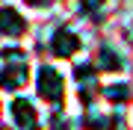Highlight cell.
Returning <instances> with one entry per match:
<instances>
[{
  "mask_svg": "<svg viewBox=\"0 0 133 130\" xmlns=\"http://www.w3.org/2000/svg\"><path fill=\"white\" fill-rule=\"evenodd\" d=\"M24 30H27V21L21 18V12H15V9H0V33L3 36H24Z\"/></svg>",
  "mask_w": 133,
  "mask_h": 130,
  "instance_id": "obj_2",
  "label": "cell"
},
{
  "mask_svg": "<svg viewBox=\"0 0 133 130\" xmlns=\"http://www.w3.org/2000/svg\"><path fill=\"white\" fill-rule=\"evenodd\" d=\"M12 118L21 127H36L38 124V115H33V104H27V101H15L12 104Z\"/></svg>",
  "mask_w": 133,
  "mask_h": 130,
  "instance_id": "obj_3",
  "label": "cell"
},
{
  "mask_svg": "<svg viewBox=\"0 0 133 130\" xmlns=\"http://www.w3.org/2000/svg\"><path fill=\"white\" fill-rule=\"evenodd\" d=\"M65 83H62V74L53 71V68H42L38 71V95L44 98V101H59L62 98V89Z\"/></svg>",
  "mask_w": 133,
  "mask_h": 130,
  "instance_id": "obj_1",
  "label": "cell"
}]
</instances>
